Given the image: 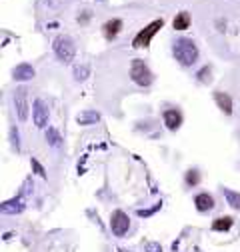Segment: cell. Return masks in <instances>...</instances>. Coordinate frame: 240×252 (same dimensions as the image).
<instances>
[{
    "mask_svg": "<svg viewBox=\"0 0 240 252\" xmlns=\"http://www.w3.org/2000/svg\"><path fill=\"white\" fill-rule=\"evenodd\" d=\"M172 52H174L176 60H178L182 66H192L194 62L198 60V48H196V44H194L190 38H180V40H176Z\"/></svg>",
    "mask_w": 240,
    "mask_h": 252,
    "instance_id": "1",
    "label": "cell"
},
{
    "mask_svg": "<svg viewBox=\"0 0 240 252\" xmlns=\"http://www.w3.org/2000/svg\"><path fill=\"white\" fill-rule=\"evenodd\" d=\"M54 54L58 56L60 62H64V64H68V62L74 60V54H76V46L72 42L70 36H64V34H60L54 38Z\"/></svg>",
    "mask_w": 240,
    "mask_h": 252,
    "instance_id": "2",
    "label": "cell"
},
{
    "mask_svg": "<svg viewBox=\"0 0 240 252\" xmlns=\"http://www.w3.org/2000/svg\"><path fill=\"white\" fill-rule=\"evenodd\" d=\"M162 26H164V20H162V18H160V20H154V22H150L146 28H142L140 32L134 36L132 46H134V48H146V46L150 44V40L154 38V34L158 32Z\"/></svg>",
    "mask_w": 240,
    "mask_h": 252,
    "instance_id": "3",
    "label": "cell"
},
{
    "mask_svg": "<svg viewBox=\"0 0 240 252\" xmlns=\"http://www.w3.org/2000/svg\"><path fill=\"white\" fill-rule=\"evenodd\" d=\"M130 76H132V80H134L138 86H150V84H152V80H154L152 72H150V68L146 66L144 60H134V62H132Z\"/></svg>",
    "mask_w": 240,
    "mask_h": 252,
    "instance_id": "4",
    "label": "cell"
},
{
    "mask_svg": "<svg viewBox=\"0 0 240 252\" xmlns=\"http://www.w3.org/2000/svg\"><path fill=\"white\" fill-rule=\"evenodd\" d=\"M12 102H14V110L16 116L20 118V122H24L28 118V90L24 86H18L12 94Z\"/></svg>",
    "mask_w": 240,
    "mask_h": 252,
    "instance_id": "5",
    "label": "cell"
},
{
    "mask_svg": "<svg viewBox=\"0 0 240 252\" xmlns=\"http://www.w3.org/2000/svg\"><path fill=\"white\" fill-rule=\"evenodd\" d=\"M110 228H112V234L114 236H124L128 232V228H130L128 216L122 210L112 212V216H110Z\"/></svg>",
    "mask_w": 240,
    "mask_h": 252,
    "instance_id": "6",
    "label": "cell"
},
{
    "mask_svg": "<svg viewBox=\"0 0 240 252\" xmlns=\"http://www.w3.org/2000/svg\"><path fill=\"white\" fill-rule=\"evenodd\" d=\"M32 118H34V124L38 126V128H46V124H48V106L44 104V100H40V98L34 100Z\"/></svg>",
    "mask_w": 240,
    "mask_h": 252,
    "instance_id": "7",
    "label": "cell"
},
{
    "mask_svg": "<svg viewBox=\"0 0 240 252\" xmlns=\"http://www.w3.org/2000/svg\"><path fill=\"white\" fill-rule=\"evenodd\" d=\"M24 208H26V204H24V198L22 196L10 198V200L0 204V212H2V214H20Z\"/></svg>",
    "mask_w": 240,
    "mask_h": 252,
    "instance_id": "8",
    "label": "cell"
},
{
    "mask_svg": "<svg viewBox=\"0 0 240 252\" xmlns=\"http://www.w3.org/2000/svg\"><path fill=\"white\" fill-rule=\"evenodd\" d=\"M164 124L168 130H178L180 124H182V114H180L178 110L170 108V110H164Z\"/></svg>",
    "mask_w": 240,
    "mask_h": 252,
    "instance_id": "9",
    "label": "cell"
},
{
    "mask_svg": "<svg viewBox=\"0 0 240 252\" xmlns=\"http://www.w3.org/2000/svg\"><path fill=\"white\" fill-rule=\"evenodd\" d=\"M34 68L32 66H30V64H26V62H24V64H18L14 70H12V78L14 80H18V82H24V80H32L34 78Z\"/></svg>",
    "mask_w": 240,
    "mask_h": 252,
    "instance_id": "10",
    "label": "cell"
},
{
    "mask_svg": "<svg viewBox=\"0 0 240 252\" xmlns=\"http://www.w3.org/2000/svg\"><path fill=\"white\" fill-rule=\"evenodd\" d=\"M214 100L224 114H232V100L226 92H214Z\"/></svg>",
    "mask_w": 240,
    "mask_h": 252,
    "instance_id": "11",
    "label": "cell"
},
{
    "mask_svg": "<svg viewBox=\"0 0 240 252\" xmlns=\"http://www.w3.org/2000/svg\"><path fill=\"white\" fill-rule=\"evenodd\" d=\"M100 120V114L96 110H84L76 116V122L82 124V126H88V124H96Z\"/></svg>",
    "mask_w": 240,
    "mask_h": 252,
    "instance_id": "12",
    "label": "cell"
},
{
    "mask_svg": "<svg viewBox=\"0 0 240 252\" xmlns=\"http://www.w3.org/2000/svg\"><path fill=\"white\" fill-rule=\"evenodd\" d=\"M194 204H196V208H198L200 212H206V210H212L214 198L210 196V194H206V192H202V194H198V196L194 198Z\"/></svg>",
    "mask_w": 240,
    "mask_h": 252,
    "instance_id": "13",
    "label": "cell"
},
{
    "mask_svg": "<svg viewBox=\"0 0 240 252\" xmlns=\"http://www.w3.org/2000/svg\"><path fill=\"white\" fill-rule=\"evenodd\" d=\"M120 28H122V20H118V18L108 20V22L104 24V34H106V38H114V36L120 32Z\"/></svg>",
    "mask_w": 240,
    "mask_h": 252,
    "instance_id": "14",
    "label": "cell"
},
{
    "mask_svg": "<svg viewBox=\"0 0 240 252\" xmlns=\"http://www.w3.org/2000/svg\"><path fill=\"white\" fill-rule=\"evenodd\" d=\"M222 194H224L226 202H228L234 210H240V192L230 190V188H222Z\"/></svg>",
    "mask_w": 240,
    "mask_h": 252,
    "instance_id": "15",
    "label": "cell"
},
{
    "mask_svg": "<svg viewBox=\"0 0 240 252\" xmlns=\"http://www.w3.org/2000/svg\"><path fill=\"white\" fill-rule=\"evenodd\" d=\"M172 26H174L176 30H186V28L190 26V14H188V12H180V14H176Z\"/></svg>",
    "mask_w": 240,
    "mask_h": 252,
    "instance_id": "16",
    "label": "cell"
},
{
    "mask_svg": "<svg viewBox=\"0 0 240 252\" xmlns=\"http://www.w3.org/2000/svg\"><path fill=\"white\" fill-rule=\"evenodd\" d=\"M232 226V218L230 216H224V218H216L214 222H212V228L214 230H218V232H222V230H228Z\"/></svg>",
    "mask_w": 240,
    "mask_h": 252,
    "instance_id": "17",
    "label": "cell"
},
{
    "mask_svg": "<svg viewBox=\"0 0 240 252\" xmlns=\"http://www.w3.org/2000/svg\"><path fill=\"white\" fill-rule=\"evenodd\" d=\"M46 142H48L50 146L58 148L60 144H62V138H60L58 130H54V128H48V130H46Z\"/></svg>",
    "mask_w": 240,
    "mask_h": 252,
    "instance_id": "18",
    "label": "cell"
},
{
    "mask_svg": "<svg viewBox=\"0 0 240 252\" xmlns=\"http://www.w3.org/2000/svg\"><path fill=\"white\" fill-rule=\"evenodd\" d=\"M88 76H90V68H88L86 64H78V66H74V78H76L78 82L86 80Z\"/></svg>",
    "mask_w": 240,
    "mask_h": 252,
    "instance_id": "19",
    "label": "cell"
},
{
    "mask_svg": "<svg viewBox=\"0 0 240 252\" xmlns=\"http://www.w3.org/2000/svg\"><path fill=\"white\" fill-rule=\"evenodd\" d=\"M10 140H12V146H14L16 150H20V134H18L16 126H12V128H10Z\"/></svg>",
    "mask_w": 240,
    "mask_h": 252,
    "instance_id": "20",
    "label": "cell"
},
{
    "mask_svg": "<svg viewBox=\"0 0 240 252\" xmlns=\"http://www.w3.org/2000/svg\"><path fill=\"white\" fill-rule=\"evenodd\" d=\"M198 180H200L198 170H188V174H186V184H188V186H194V184H198Z\"/></svg>",
    "mask_w": 240,
    "mask_h": 252,
    "instance_id": "21",
    "label": "cell"
},
{
    "mask_svg": "<svg viewBox=\"0 0 240 252\" xmlns=\"http://www.w3.org/2000/svg\"><path fill=\"white\" fill-rule=\"evenodd\" d=\"M144 250L146 252H162V246L158 242H146L144 244Z\"/></svg>",
    "mask_w": 240,
    "mask_h": 252,
    "instance_id": "22",
    "label": "cell"
},
{
    "mask_svg": "<svg viewBox=\"0 0 240 252\" xmlns=\"http://www.w3.org/2000/svg\"><path fill=\"white\" fill-rule=\"evenodd\" d=\"M32 168H34V172H36L40 178H46V170H44L42 164H40L38 160H34V158H32Z\"/></svg>",
    "mask_w": 240,
    "mask_h": 252,
    "instance_id": "23",
    "label": "cell"
},
{
    "mask_svg": "<svg viewBox=\"0 0 240 252\" xmlns=\"http://www.w3.org/2000/svg\"><path fill=\"white\" fill-rule=\"evenodd\" d=\"M198 78H200V82H210V68L204 66V68L198 72Z\"/></svg>",
    "mask_w": 240,
    "mask_h": 252,
    "instance_id": "24",
    "label": "cell"
}]
</instances>
